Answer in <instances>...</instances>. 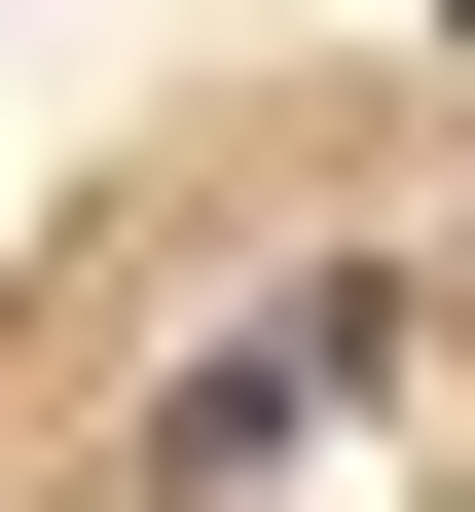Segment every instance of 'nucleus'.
Segmentation results:
<instances>
[{
  "mask_svg": "<svg viewBox=\"0 0 475 512\" xmlns=\"http://www.w3.org/2000/svg\"><path fill=\"white\" fill-rule=\"evenodd\" d=\"M329 403H366V293H256V330H220V366L147 403V476H293Z\"/></svg>",
  "mask_w": 475,
  "mask_h": 512,
  "instance_id": "obj_1",
  "label": "nucleus"
}]
</instances>
